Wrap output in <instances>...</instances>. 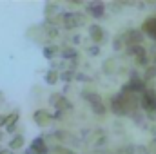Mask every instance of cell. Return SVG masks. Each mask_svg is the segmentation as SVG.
<instances>
[{
    "label": "cell",
    "mask_w": 156,
    "mask_h": 154,
    "mask_svg": "<svg viewBox=\"0 0 156 154\" xmlns=\"http://www.w3.org/2000/svg\"><path fill=\"white\" fill-rule=\"evenodd\" d=\"M35 120H37L38 125H45V123L49 121V114H47L45 111H38V113L35 114Z\"/></svg>",
    "instance_id": "1"
},
{
    "label": "cell",
    "mask_w": 156,
    "mask_h": 154,
    "mask_svg": "<svg viewBox=\"0 0 156 154\" xmlns=\"http://www.w3.org/2000/svg\"><path fill=\"white\" fill-rule=\"evenodd\" d=\"M33 151L35 152H47V147H45V143H44V140H35V143H33Z\"/></svg>",
    "instance_id": "2"
},
{
    "label": "cell",
    "mask_w": 156,
    "mask_h": 154,
    "mask_svg": "<svg viewBox=\"0 0 156 154\" xmlns=\"http://www.w3.org/2000/svg\"><path fill=\"white\" fill-rule=\"evenodd\" d=\"M91 37H93L94 42H100L102 37H104V33H102V29H100L98 26H93V27H91Z\"/></svg>",
    "instance_id": "3"
},
{
    "label": "cell",
    "mask_w": 156,
    "mask_h": 154,
    "mask_svg": "<svg viewBox=\"0 0 156 154\" xmlns=\"http://www.w3.org/2000/svg\"><path fill=\"white\" fill-rule=\"evenodd\" d=\"M145 31H147L151 37L156 38V20H149V22L145 24Z\"/></svg>",
    "instance_id": "4"
},
{
    "label": "cell",
    "mask_w": 156,
    "mask_h": 154,
    "mask_svg": "<svg viewBox=\"0 0 156 154\" xmlns=\"http://www.w3.org/2000/svg\"><path fill=\"white\" fill-rule=\"evenodd\" d=\"M9 145H11V149H20L24 145V136H15Z\"/></svg>",
    "instance_id": "5"
},
{
    "label": "cell",
    "mask_w": 156,
    "mask_h": 154,
    "mask_svg": "<svg viewBox=\"0 0 156 154\" xmlns=\"http://www.w3.org/2000/svg\"><path fill=\"white\" fill-rule=\"evenodd\" d=\"M45 80H47V83H55V82L58 80V75H56L55 71H49V75L45 76Z\"/></svg>",
    "instance_id": "6"
},
{
    "label": "cell",
    "mask_w": 156,
    "mask_h": 154,
    "mask_svg": "<svg viewBox=\"0 0 156 154\" xmlns=\"http://www.w3.org/2000/svg\"><path fill=\"white\" fill-rule=\"evenodd\" d=\"M4 121H5V116H0V125H2Z\"/></svg>",
    "instance_id": "7"
}]
</instances>
